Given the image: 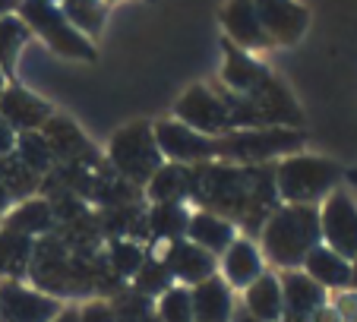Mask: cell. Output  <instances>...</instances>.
<instances>
[{
	"instance_id": "6",
	"label": "cell",
	"mask_w": 357,
	"mask_h": 322,
	"mask_svg": "<svg viewBox=\"0 0 357 322\" xmlns=\"http://www.w3.org/2000/svg\"><path fill=\"white\" fill-rule=\"evenodd\" d=\"M319 234L329 250L344 259L357 256V202L348 190L335 187L319 206Z\"/></svg>"
},
{
	"instance_id": "13",
	"label": "cell",
	"mask_w": 357,
	"mask_h": 322,
	"mask_svg": "<svg viewBox=\"0 0 357 322\" xmlns=\"http://www.w3.org/2000/svg\"><path fill=\"white\" fill-rule=\"evenodd\" d=\"M0 117L13 127V133H35V130H41L54 117V107L47 105L45 98H38L35 92L10 82L0 92Z\"/></svg>"
},
{
	"instance_id": "22",
	"label": "cell",
	"mask_w": 357,
	"mask_h": 322,
	"mask_svg": "<svg viewBox=\"0 0 357 322\" xmlns=\"http://www.w3.org/2000/svg\"><path fill=\"white\" fill-rule=\"evenodd\" d=\"M3 228L16 231V234H26V237H47L51 228H54V208L47 199H22L3 215Z\"/></svg>"
},
{
	"instance_id": "4",
	"label": "cell",
	"mask_w": 357,
	"mask_h": 322,
	"mask_svg": "<svg viewBox=\"0 0 357 322\" xmlns=\"http://www.w3.org/2000/svg\"><path fill=\"white\" fill-rule=\"evenodd\" d=\"M108 164L127 183L146 187L155 177V171L165 164L152 123H130V127L117 130L108 142Z\"/></svg>"
},
{
	"instance_id": "23",
	"label": "cell",
	"mask_w": 357,
	"mask_h": 322,
	"mask_svg": "<svg viewBox=\"0 0 357 322\" xmlns=\"http://www.w3.org/2000/svg\"><path fill=\"white\" fill-rule=\"evenodd\" d=\"M32 237L16 234L10 228L0 231V275H3V282H22L29 275V266H32Z\"/></svg>"
},
{
	"instance_id": "7",
	"label": "cell",
	"mask_w": 357,
	"mask_h": 322,
	"mask_svg": "<svg viewBox=\"0 0 357 322\" xmlns=\"http://www.w3.org/2000/svg\"><path fill=\"white\" fill-rule=\"evenodd\" d=\"M174 121L187 123L190 130L202 136H218L231 133V114H228V105L222 101V95L209 86H190L183 92V98L174 105Z\"/></svg>"
},
{
	"instance_id": "29",
	"label": "cell",
	"mask_w": 357,
	"mask_h": 322,
	"mask_svg": "<svg viewBox=\"0 0 357 322\" xmlns=\"http://www.w3.org/2000/svg\"><path fill=\"white\" fill-rule=\"evenodd\" d=\"M57 7H61V13L70 20V26L79 29L89 41L105 26V3H101V0H61Z\"/></svg>"
},
{
	"instance_id": "34",
	"label": "cell",
	"mask_w": 357,
	"mask_h": 322,
	"mask_svg": "<svg viewBox=\"0 0 357 322\" xmlns=\"http://www.w3.org/2000/svg\"><path fill=\"white\" fill-rule=\"evenodd\" d=\"M79 322H117L114 307L105 300H92L79 309Z\"/></svg>"
},
{
	"instance_id": "18",
	"label": "cell",
	"mask_w": 357,
	"mask_h": 322,
	"mask_svg": "<svg viewBox=\"0 0 357 322\" xmlns=\"http://www.w3.org/2000/svg\"><path fill=\"white\" fill-rule=\"evenodd\" d=\"M183 237L218 259V256L237 240V228L228 222V218H222V215L206 212V208H196V212H190L187 234Z\"/></svg>"
},
{
	"instance_id": "41",
	"label": "cell",
	"mask_w": 357,
	"mask_h": 322,
	"mask_svg": "<svg viewBox=\"0 0 357 322\" xmlns=\"http://www.w3.org/2000/svg\"><path fill=\"white\" fill-rule=\"evenodd\" d=\"M344 181H348L351 187H357V168H354V171H348V174H344Z\"/></svg>"
},
{
	"instance_id": "17",
	"label": "cell",
	"mask_w": 357,
	"mask_h": 322,
	"mask_svg": "<svg viewBox=\"0 0 357 322\" xmlns=\"http://www.w3.org/2000/svg\"><path fill=\"white\" fill-rule=\"evenodd\" d=\"M269 79H272V73L266 70V63H259L253 54L234 47L231 41L225 45L222 82H225V89H228V92H234V95H257Z\"/></svg>"
},
{
	"instance_id": "36",
	"label": "cell",
	"mask_w": 357,
	"mask_h": 322,
	"mask_svg": "<svg viewBox=\"0 0 357 322\" xmlns=\"http://www.w3.org/2000/svg\"><path fill=\"white\" fill-rule=\"evenodd\" d=\"M51 322H79V309H73V307H63L61 313H57Z\"/></svg>"
},
{
	"instance_id": "39",
	"label": "cell",
	"mask_w": 357,
	"mask_h": 322,
	"mask_svg": "<svg viewBox=\"0 0 357 322\" xmlns=\"http://www.w3.org/2000/svg\"><path fill=\"white\" fill-rule=\"evenodd\" d=\"M20 7V0H0V16H7V13H13V10Z\"/></svg>"
},
{
	"instance_id": "33",
	"label": "cell",
	"mask_w": 357,
	"mask_h": 322,
	"mask_svg": "<svg viewBox=\"0 0 357 322\" xmlns=\"http://www.w3.org/2000/svg\"><path fill=\"white\" fill-rule=\"evenodd\" d=\"M329 307L335 309V316L342 322H357V291L354 288L335 291V294L329 297Z\"/></svg>"
},
{
	"instance_id": "10",
	"label": "cell",
	"mask_w": 357,
	"mask_h": 322,
	"mask_svg": "<svg viewBox=\"0 0 357 322\" xmlns=\"http://www.w3.org/2000/svg\"><path fill=\"white\" fill-rule=\"evenodd\" d=\"M41 136L54 152V164H76V168H101L98 148L89 142V136L76 127L70 117L54 114L41 127Z\"/></svg>"
},
{
	"instance_id": "27",
	"label": "cell",
	"mask_w": 357,
	"mask_h": 322,
	"mask_svg": "<svg viewBox=\"0 0 357 322\" xmlns=\"http://www.w3.org/2000/svg\"><path fill=\"white\" fill-rule=\"evenodd\" d=\"M13 152L29 171H35V174L41 177V181L54 171V152H51L47 139L41 136V130H35V133H16Z\"/></svg>"
},
{
	"instance_id": "1",
	"label": "cell",
	"mask_w": 357,
	"mask_h": 322,
	"mask_svg": "<svg viewBox=\"0 0 357 322\" xmlns=\"http://www.w3.org/2000/svg\"><path fill=\"white\" fill-rule=\"evenodd\" d=\"M319 243H323V234H319L317 206H278L259 231L263 259L284 272L301 268L310 250H317Z\"/></svg>"
},
{
	"instance_id": "16",
	"label": "cell",
	"mask_w": 357,
	"mask_h": 322,
	"mask_svg": "<svg viewBox=\"0 0 357 322\" xmlns=\"http://www.w3.org/2000/svg\"><path fill=\"white\" fill-rule=\"evenodd\" d=\"M222 26H225V32H228L231 45L247 54L263 51V47L272 45L269 35L263 32V22H259V16H257L253 0H228L222 7Z\"/></svg>"
},
{
	"instance_id": "24",
	"label": "cell",
	"mask_w": 357,
	"mask_h": 322,
	"mask_svg": "<svg viewBox=\"0 0 357 322\" xmlns=\"http://www.w3.org/2000/svg\"><path fill=\"white\" fill-rule=\"evenodd\" d=\"M146 196L152 206H165V202H187L190 199V168L183 164H171L165 161L155 171V177L146 183Z\"/></svg>"
},
{
	"instance_id": "31",
	"label": "cell",
	"mask_w": 357,
	"mask_h": 322,
	"mask_svg": "<svg viewBox=\"0 0 357 322\" xmlns=\"http://www.w3.org/2000/svg\"><path fill=\"white\" fill-rule=\"evenodd\" d=\"M146 259L149 256L139 247V240H111L108 247V266L114 268L117 278H133Z\"/></svg>"
},
{
	"instance_id": "15",
	"label": "cell",
	"mask_w": 357,
	"mask_h": 322,
	"mask_svg": "<svg viewBox=\"0 0 357 322\" xmlns=\"http://www.w3.org/2000/svg\"><path fill=\"white\" fill-rule=\"evenodd\" d=\"M218 272H222V282L228 284L231 291H243L247 284H253L259 275L266 272V259H263V250L250 237H237L222 256H218Z\"/></svg>"
},
{
	"instance_id": "19",
	"label": "cell",
	"mask_w": 357,
	"mask_h": 322,
	"mask_svg": "<svg viewBox=\"0 0 357 322\" xmlns=\"http://www.w3.org/2000/svg\"><path fill=\"white\" fill-rule=\"evenodd\" d=\"M190 297H193V319L196 322H231V313H234V294L231 288L222 282L218 275L199 282L196 288H190Z\"/></svg>"
},
{
	"instance_id": "26",
	"label": "cell",
	"mask_w": 357,
	"mask_h": 322,
	"mask_svg": "<svg viewBox=\"0 0 357 322\" xmlns=\"http://www.w3.org/2000/svg\"><path fill=\"white\" fill-rule=\"evenodd\" d=\"M29 38H32V32L16 13L0 16V70L7 79L16 76V63H20V54L29 45Z\"/></svg>"
},
{
	"instance_id": "38",
	"label": "cell",
	"mask_w": 357,
	"mask_h": 322,
	"mask_svg": "<svg viewBox=\"0 0 357 322\" xmlns=\"http://www.w3.org/2000/svg\"><path fill=\"white\" fill-rule=\"evenodd\" d=\"M231 322H259L257 316H250L243 307H234V313H231Z\"/></svg>"
},
{
	"instance_id": "30",
	"label": "cell",
	"mask_w": 357,
	"mask_h": 322,
	"mask_svg": "<svg viewBox=\"0 0 357 322\" xmlns=\"http://www.w3.org/2000/svg\"><path fill=\"white\" fill-rule=\"evenodd\" d=\"M133 288L139 297H162L168 288H174V278H171L168 266L162 259H146L142 268L133 275Z\"/></svg>"
},
{
	"instance_id": "11",
	"label": "cell",
	"mask_w": 357,
	"mask_h": 322,
	"mask_svg": "<svg viewBox=\"0 0 357 322\" xmlns=\"http://www.w3.org/2000/svg\"><path fill=\"white\" fill-rule=\"evenodd\" d=\"M253 7L272 45H297L310 26V10L297 0H253Z\"/></svg>"
},
{
	"instance_id": "2",
	"label": "cell",
	"mask_w": 357,
	"mask_h": 322,
	"mask_svg": "<svg viewBox=\"0 0 357 322\" xmlns=\"http://www.w3.org/2000/svg\"><path fill=\"white\" fill-rule=\"evenodd\" d=\"M342 181V168L319 155H288L272 164L275 196L284 206H319Z\"/></svg>"
},
{
	"instance_id": "3",
	"label": "cell",
	"mask_w": 357,
	"mask_h": 322,
	"mask_svg": "<svg viewBox=\"0 0 357 322\" xmlns=\"http://www.w3.org/2000/svg\"><path fill=\"white\" fill-rule=\"evenodd\" d=\"M303 146L301 130L288 127H259V130H231L215 139V158L234 164H263L297 155Z\"/></svg>"
},
{
	"instance_id": "8",
	"label": "cell",
	"mask_w": 357,
	"mask_h": 322,
	"mask_svg": "<svg viewBox=\"0 0 357 322\" xmlns=\"http://www.w3.org/2000/svg\"><path fill=\"white\" fill-rule=\"evenodd\" d=\"M155 142L162 148V158L171 164H183V168H193V164H206V161H215V139L212 136H202L196 130H190L181 121H158L155 127Z\"/></svg>"
},
{
	"instance_id": "5",
	"label": "cell",
	"mask_w": 357,
	"mask_h": 322,
	"mask_svg": "<svg viewBox=\"0 0 357 322\" xmlns=\"http://www.w3.org/2000/svg\"><path fill=\"white\" fill-rule=\"evenodd\" d=\"M16 16L29 26V32L38 35L61 57H70V61H95V45L79 29L70 26V20L61 13L57 3H51V0H20Z\"/></svg>"
},
{
	"instance_id": "42",
	"label": "cell",
	"mask_w": 357,
	"mask_h": 322,
	"mask_svg": "<svg viewBox=\"0 0 357 322\" xmlns=\"http://www.w3.org/2000/svg\"><path fill=\"white\" fill-rule=\"evenodd\" d=\"M10 86V79H7V76H3V70H0V92H3V89H7Z\"/></svg>"
},
{
	"instance_id": "43",
	"label": "cell",
	"mask_w": 357,
	"mask_h": 322,
	"mask_svg": "<svg viewBox=\"0 0 357 322\" xmlns=\"http://www.w3.org/2000/svg\"><path fill=\"white\" fill-rule=\"evenodd\" d=\"M51 3H61V0H51Z\"/></svg>"
},
{
	"instance_id": "28",
	"label": "cell",
	"mask_w": 357,
	"mask_h": 322,
	"mask_svg": "<svg viewBox=\"0 0 357 322\" xmlns=\"http://www.w3.org/2000/svg\"><path fill=\"white\" fill-rule=\"evenodd\" d=\"M0 183L7 187V193L13 196V199H32V193H38L41 190V177L35 174V171H29L26 164H22L20 158H16V152L3 155L0 158Z\"/></svg>"
},
{
	"instance_id": "14",
	"label": "cell",
	"mask_w": 357,
	"mask_h": 322,
	"mask_svg": "<svg viewBox=\"0 0 357 322\" xmlns=\"http://www.w3.org/2000/svg\"><path fill=\"white\" fill-rule=\"evenodd\" d=\"M278 282H282V303H284L282 322H310L317 316V309H323L326 300H329V294L303 268H291Z\"/></svg>"
},
{
	"instance_id": "37",
	"label": "cell",
	"mask_w": 357,
	"mask_h": 322,
	"mask_svg": "<svg viewBox=\"0 0 357 322\" xmlns=\"http://www.w3.org/2000/svg\"><path fill=\"white\" fill-rule=\"evenodd\" d=\"M10 208H13V196H10V193H7V187L0 183V218H3V215H7Z\"/></svg>"
},
{
	"instance_id": "25",
	"label": "cell",
	"mask_w": 357,
	"mask_h": 322,
	"mask_svg": "<svg viewBox=\"0 0 357 322\" xmlns=\"http://www.w3.org/2000/svg\"><path fill=\"white\" fill-rule=\"evenodd\" d=\"M190 208L183 202H165V206H152L146 212V237L155 240H177L187 234Z\"/></svg>"
},
{
	"instance_id": "40",
	"label": "cell",
	"mask_w": 357,
	"mask_h": 322,
	"mask_svg": "<svg viewBox=\"0 0 357 322\" xmlns=\"http://www.w3.org/2000/svg\"><path fill=\"white\" fill-rule=\"evenodd\" d=\"M351 288L357 291V256H354V259H351Z\"/></svg>"
},
{
	"instance_id": "32",
	"label": "cell",
	"mask_w": 357,
	"mask_h": 322,
	"mask_svg": "<svg viewBox=\"0 0 357 322\" xmlns=\"http://www.w3.org/2000/svg\"><path fill=\"white\" fill-rule=\"evenodd\" d=\"M158 322H196L190 288L174 284V288H168L162 297H158Z\"/></svg>"
},
{
	"instance_id": "21",
	"label": "cell",
	"mask_w": 357,
	"mask_h": 322,
	"mask_svg": "<svg viewBox=\"0 0 357 322\" xmlns=\"http://www.w3.org/2000/svg\"><path fill=\"white\" fill-rule=\"evenodd\" d=\"M241 307L250 316H257L259 322H282L284 303H282V282H278V275L263 272L253 284H247Z\"/></svg>"
},
{
	"instance_id": "9",
	"label": "cell",
	"mask_w": 357,
	"mask_h": 322,
	"mask_svg": "<svg viewBox=\"0 0 357 322\" xmlns=\"http://www.w3.org/2000/svg\"><path fill=\"white\" fill-rule=\"evenodd\" d=\"M61 300L22 282H0V322H51Z\"/></svg>"
},
{
	"instance_id": "20",
	"label": "cell",
	"mask_w": 357,
	"mask_h": 322,
	"mask_svg": "<svg viewBox=\"0 0 357 322\" xmlns=\"http://www.w3.org/2000/svg\"><path fill=\"white\" fill-rule=\"evenodd\" d=\"M301 268L323 291H344V288H351V262L344 259V256H338L335 250H329L326 243H319L317 250H310V256L303 259Z\"/></svg>"
},
{
	"instance_id": "35",
	"label": "cell",
	"mask_w": 357,
	"mask_h": 322,
	"mask_svg": "<svg viewBox=\"0 0 357 322\" xmlns=\"http://www.w3.org/2000/svg\"><path fill=\"white\" fill-rule=\"evenodd\" d=\"M13 148H16V133H13V127L0 117V158H3V155H10Z\"/></svg>"
},
{
	"instance_id": "12",
	"label": "cell",
	"mask_w": 357,
	"mask_h": 322,
	"mask_svg": "<svg viewBox=\"0 0 357 322\" xmlns=\"http://www.w3.org/2000/svg\"><path fill=\"white\" fill-rule=\"evenodd\" d=\"M162 262L168 266L174 284H183V288H196L199 282L218 275V259L215 256L206 253V250L196 247V243H190L187 237L168 240Z\"/></svg>"
}]
</instances>
